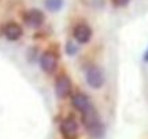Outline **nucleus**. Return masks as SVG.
I'll use <instances>...</instances> for the list:
<instances>
[{"instance_id":"423d86ee","label":"nucleus","mask_w":148,"mask_h":139,"mask_svg":"<svg viewBox=\"0 0 148 139\" xmlns=\"http://www.w3.org/2000/svg\"><path fill=\"white\" fill-rule=\"evenodd\" d=\"M71 105H73V107H75L81 114L85 113L86 110H89L90 107H93V105H92V102H90L89 98L85 95V94H79V92L78 94H74V95L71 96Z\"/></svg>"},{"instance_id":"f8f14e48","label":"nucleus","mask_w":148,"mask_h":139,"mask_svg":"<svg viewBox=\"0 0 148 139\" xmlns=\"http://www.w3.org/2000/svg\"><path fill=\"white\" fill-rule=\"evenodd\" d=\"M130 0H112V4L115 7H125V6L129 4Z\"/></svg>"},{"instance_id":"1a4fd4ad","label":"nucleus","mask_w":148,"mask_h":139,"mask_svg":"<svg viewBox=\"0 0 148 139\" xmlns=\"http://www.w3.org/2000/svg\"><path fill=\"white\" fill-rule=\"evenodd\" d=\"M3 33H4V36L8 40H11V41H15V40H18V39L22 36V28L18 25V24H15V22H8L7 25H5L4 28H3Z\"/></svg>"},{"instance_id":"39448f33","label":"nucleus","mask_w":148,"mask_h":139,"mask_svg":"<svg viewBox=\"0 0 148 139\" xmlns=\"http://www.w3.org/2000/svg\"><path fill=\"white\" fill-rule=\"evenodd\" d=\"M55 92L59 98H66L71 94V80L66 75L59 76L55 83Z\"/></svg>"},{"instance_id":"20e7f679","label":"nucleus","mask_w":148,"mask_h":139,"mask_svg":"<svg viewBox=\"0 0 148 139\" xmlns=\"http://www.w3.org/2000/svg\"><path fill=\"white\" fill-rule=\"evenodd\" d=\"M60 132L66 139H77L78 134V124L74 118H64L60 124Z\"/></svg>"},{"instance_id":"f257e3e1","label":"nucleus","mask_w":148,"mask_h":139,"mask_svg":"<svg viewBox=\"0 0 148 139\" xmlns=\"http://www.w3.org/2000/svg\"><path fill=\"white\" fill-rule=\"evenodd\" d=\"M82 123H84L88 134L92 138H96V139L103 138L106 129H104V125H103L99 114L96 112L95 106L90 107L89 110H86L85 113H82Z\"/></svg>"},{"instance_id":"0eeeda50","label":"nucleus","mask_w":148,"mask_h":139,"mask_svg":"<svg viewBox=\"0 0 148 139\" xmlns=\"http://www.w3.org/2000/svg\"><path fill=\"white\" fill-rule=\"evenodd\" d=\"M56 65H58V61H56V57L53 55L52 53H44L40 58V66L41 69L45 72V73H52L53 70L56 69Z\"/></svg>"},{"instance_id":"ddd939ff","label":"nucleus","mask_w":148,"mask_h":139,"mask_svg":"<svg viewBox=\"0 0 148 139\" xmlns=\"http://www.w3.org/2000/svg\"><path fill=\"white\" fill-rule=\"evenodd\" d=\"M144 62H148V48H147V51L144 53Z\"/></svg>"},{"instance_id":"9d476101","label":"nucleus","mask_w":148,"mask_h":139,"mask_svg":"<svg viewBox=\"0 0 148 139\" xmlns=\"http://www.w3.org/2000/svg\"><path fill=\"white\" fill-rule=\"evenodd\" d=\"M63 6V0H45V7L49 11H59Z\"/></svg>"},{"instance_id":"7ed1b4c3","label":"nucleus","mask_w":148,"mask_h":139,"mask_svg":"<svg viewBox=\"0 0 148 139\" xmlns=\"http://www.w3.org/2000/svg\"><path fill=\"white\" fill-rule=\"evenodd\" d=\"M73 36L75 39V41H78L79 44H86L92 39V29L86 24H78L74 26Z\"/></svg>"},{"instance_id":"9b49d317","label":"nucleus","mask_w":148,"mask_h":139,"mask_svg":"<svg viewBox=\"0 0 148 139\" xmlns=\"http://www.w3.org/2000/svg\"><path fill=\"white\" fill-rule=\"evenodd\" d=\"M77 46L73 43V41H67V44H66V53L69 54V55H75L77 54Z\"/></svg>"},{"instance_id":"f03ea898","label":"nucleus","mask_w":148,"mask_h":139,"mask_svg":"<svg viewBox=\"0 0 148 139\" xmlns=\"http://www.w3.org/2000/svg\"><path fill=\"white\" fill-rule=\"evenodd\" d=\"M85 79H86V83L90 88H95V90H99L103 87L104 84V73L103 70L99 68V66H89L86 69V75H85Z\"/></svg>"},{"instance_id":"6e6552de","label":"nucleus","mask_w":148,"mask_h":139,"mask_svg":"<svg viewBox=\"0 0 148 139\" xmlns=\"http://www.w3.org/2000/svg\"><path fill=\"white\" fill-rule=\"evenodd\" d=\"M25 21H26V24L29 26L38 28V26H41L42 22H44V14H42V11L37 10V8H33V10L26 12Z\"/></svg>"}]
</instances>
